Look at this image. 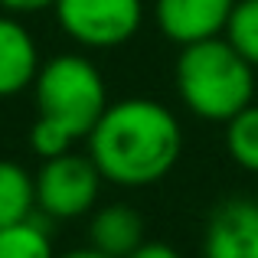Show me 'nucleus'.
I'll return each mask as SVG.
<instances>
[{
  "label": "nucleus",
  "mask_w": 258,
  "mask_h": 258,
  "mask_svg": "<svg viewBox=\"0 0 258 258\" xmlns=\"http://www.w3.org/2000/svg\"><path fill=\"white\" fill-rule=\"evenodd\" d=\"M183 151L180 121L154 98H124L105 108L88 134V157L108 183L151 186L173 170Z\"/></svg>",
  "instance_id": "obj_1"
},
{
  "label": "nucleus",
  "mask_w": 258,
  "mask_h": 258,
  "mask_svg": "<svg viewBox=\"0 0 258 258\" xmlns=\"http://www.w3.org/2000/svg\"><path fill=\"white\" fill-rule=\"evenodd\" d=\"M176 92L196 118L226 124L252 105L255 69L232 49L229 39L213 36L183 46L176 59Z\"/></svg>",
  "instance_id": "obj_2"
},
{
  "label": "nucleus",
  "mask_w": 258,
  "mask_h": 258,
  "mask_svg": "<svg viewBox=\"0 0 258 258\" xmlns=\"http://www.w3.org/2000/svg\"><path fill=\"white\" fill-rule=\"evenodd\" d=\"M36 105L39 118L56 121L72 138H88L108 108V92L101 72L85 56H56L36 72Z\"/></svg>",
  "instance_id": "obj_3"
},
{
  "label": "nucleus",
  "mask_w": 258,
  "mask_h": 258,
  "mask_svg": "<svg viewBox=\"0 0 258 258\" xmlns=\"http://www.w3.org/2000/svg\"><path fill=\"white\" fill-rule=\"evenodd\" d=\"M56 17L66 36L88 49L121 46L141 30V0H56Z\"/></svg>",
  "instance_id": "obj_4"
},
{
  "label": "nucleus",
  "mask_w": 258,
  "mask_h": 258,
  "mask_svg": "<svg viewBox=\"0 0 258 258\" xmlns=\"http://www.w3.org/2000/svg\"><path fill=\"white\" fill-rule=\"evenodd\" d=\"M101 170L92 157L82 154H59L43 164V170L33 176L36 183V206L52 219H76L88 213L98 200Z\"/></svg>",
  "instance_id": "obj_5"
},
{
  "label": "nucleus",
  "mask_w": 258,
  "mask_h": 258,
  "mask_svg": "<svg viewBox=\"0 0 258 258\" xmlns=\"http://www.w3.org/2000/svg\"><path fill=\"white\" fill-rule=\"evenodd\" d=\"M206 258H258V200L232 196L219 203L203 235Z\"/></svg>",
  "instance_id": "obj_6"
},
{
  "label": "nucleus",
  "mask_w": 258,
  "mask_h": 258,
  "mask_svg": "<svg viewBox=\"0 0 258 258\" xmlns=\"http://www.w3.org/2000/svg\"><path fill=\"white\" fill-rule=\"evenodd\" d=\"M232 7L235 0H157L154 13H157V26L167 33V39L180 46H193L226 33Z\"/></svg>",
  "instance_id": "obj_7"
},
{
  "label": "nucleus",
  "mask_w": 258,
  "mask_h": 258,
  "mask_svg": "<svg viewBox=\"0 0 258 258\" xmlns=\"http://www.w3.org/2000/svg\"><path fill=\"white\" fill-rule=\"evenodd\" d=\"M36 72V39L20 20L0 17V98H10V95L23 92L26 85H33Z\"/></svg>",
  "instance_id": "obj_8"
},
{
  "label": "nucleus",
  "mask_w": 258,
  "mask_h": 258,
  "mask_svg": "<svg viewBox=\"0 0 258 258\" xmlns=\"http://www.w3.org/2000/svg\"><path fill=\"white\" fill-rule=\"evenodd\" d=\"M92 248L105 252L108 258H127L144 245V222L127 206H105L92 219Z\"/></svg>",
  "instance_id": "obj_9"
},
{
  "label": "nucleus",
  "mask_w": 258,
  "mask_h": 258,
  "mask_svg": "<svg viewBox=\"0 0 258 258\" xmlns=\"http://www.w3.org/2000/svg\"><path fill=\"white\" fill-rule=\"evenodd\" d=\"M36 209V183L13 160H0V229L23 222Z\"/></svg>",
  "instance_id": "obj_10"
},
{
  "label": "nucleus",
  "mask_w": 258,
  "mask_h": 258,
  "mask_svg": "<svg viewBox=\"0 0 258 258\" xmlns=\"http://www.w3.org/2000/svg\"><path fill=\"white\" fill-rule=\"evenodd\" d=\"M0 258H56L49 229L33 216L0 229Z\"/></svg>",
  "instance_id": "obj_11"
},
{
  "label": "nucleus",
  "mask_w": 258,
  "mask_h": 258,
  "mask_svg": "<svg viewBox=\"0 0 258 258\" xmlns=\"http://www.w3.org/2000/svg\"><path fill=\"white\" fill-rule=\"evenodd\" d=\"M226 151L239 167L258 173V105L255 101L226 121Z\"/></svg>",
  "instance_id": "obj_12"
},
{
  "label": "nucleus",
  "mask_w": 258,
  "mask_h": 258,
  "mask_svg": "<svg viewBox=\"0 0 258 258\" xmlns=\"http://www.w3.org/2000/svg\"><path fill=\"white\" fill-rule=\"evenodd\" d=\"M226 39L252 69H258V0H235L226 23Z\"/></svg>",
  "instance_id": "obj_13"
},
{
  "label": "nucleus",
  "mask_w": 258,
  "mask_h": 258,
  "mask_svg": "<svg viewBox=\"0 0 258 258\" xmlns=\"http://www.w3.org/2000/svg\"><path fill=\"white\" fill-rule=\"evenodd\" d=\"M30 144L43 160H49V157H59V154H69L72 144H76V138H72L66 127H59L56 121L36 118V124H33V131H30Z\"/></svg>",
  "instance_id": "obj_14"
},
{
  "label": "nucleus",
  "mask_w": 258,
  "mask_h": 258,
  "mask_svg": "<svg viewBox=\"0 0 258 258\" xmlns=\"http://www.w3.org/2000/svg\"><path fill=\"white\" fill-rule=\"evenodd\" d=\"M46 7H56V0H0V10L7 13H36Z\"/></svg>",
  "instance_id": "obj_15"
},
{
  "label": "nucleus",
  "mask_w": 258,
  "mask_h": 258,
  "mask_svg": "<svg viewBox=\"0 0 258 258\" xmlns=\"http://www.w3.org/2000/svg\"><path fill=\"white\" fill-rule=\"evenodd\" d=\"M127 258H180V255H176V248L164 245V242H144L138 252H131Z\"/></svg>",
  "instance_id": "obj_16"
},
{
  "label": "nucleus",
  "mask_w": 258,
  "mask_h": 258,
  "mask_svg": "<svg viewBox=\"0 0 258 258\" xmlns=\"http://www.w3.org/2000/svg\"><path fill=\"white\" fill-rule=\"evenodd\" d=\"M56 258H108V255L98 252V248H76V252H66V255H56Z\"/></svg>",
  "instance_id": "obj_17"
}]
</instances>
